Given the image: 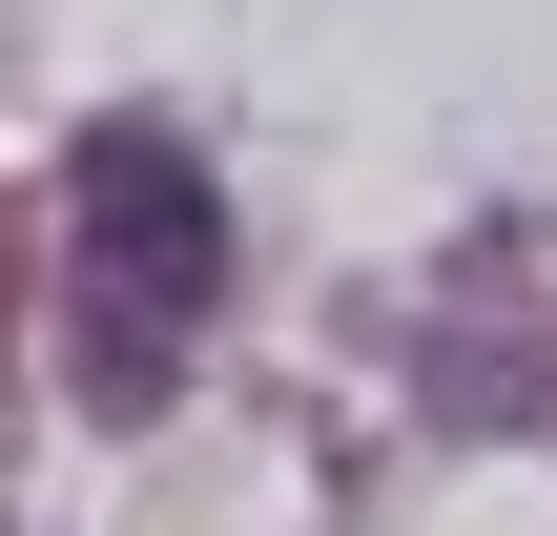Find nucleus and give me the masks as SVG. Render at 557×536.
<instances>
[{
	"mask_svg": "<svg viewBox=\"0 0 557 536\" xmlns=\"http://www.w3.org/2000/svg\"><path fill=\"white\" fill-rule=\"evenodd\" d=\"M227 310V186L186 124H83L62 165V372L83 413H165Z\"/></svg>",
	"mask_w": 557,
	"mask_h": 536,
	"instance_id": "1",
	"label": "nucleus"
}]
</instances>
